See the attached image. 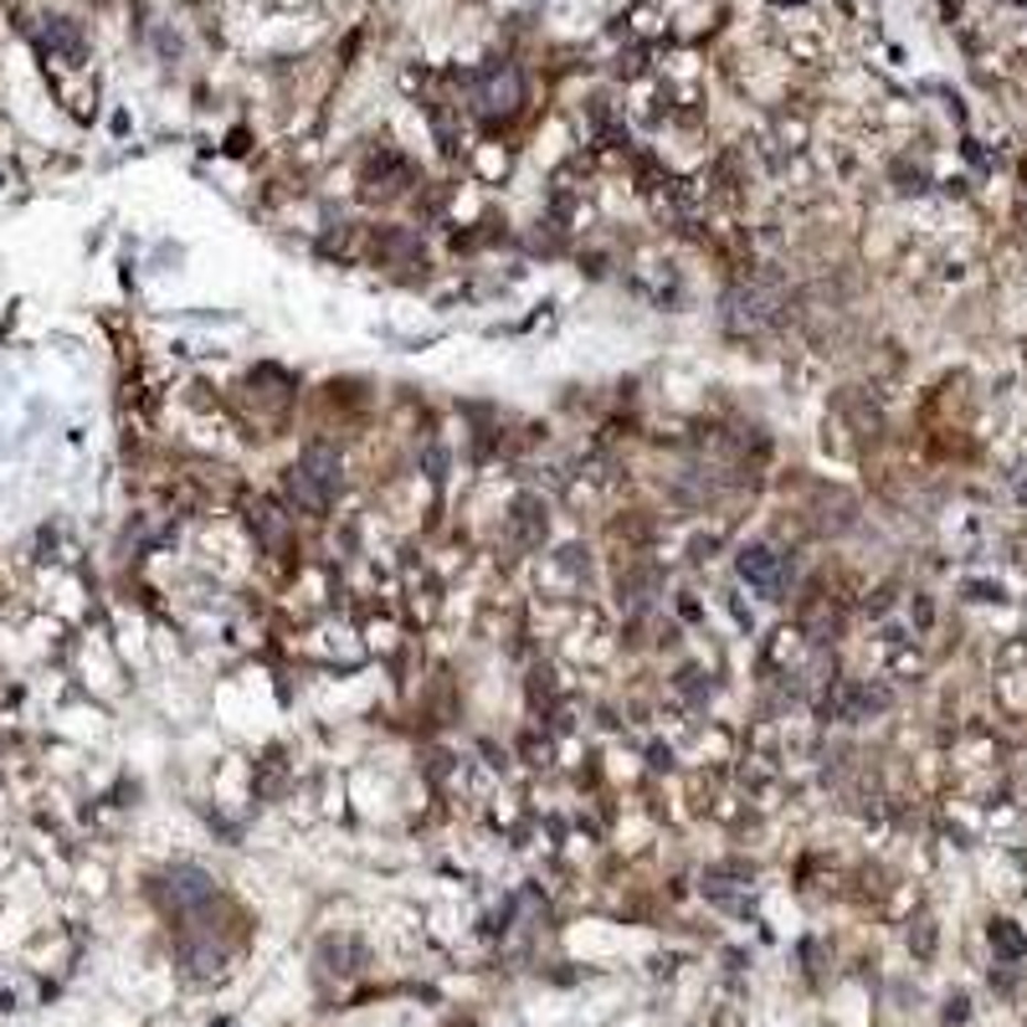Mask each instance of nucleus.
Listing matches in <instances>:
<instances>
[{"instance_id":"7ed1b4c3","label":"nucleus","mask_w":1027,"mask_h":1027,"mask_svg":"<svg viewBox=\"0 0 1027 1027\" xmlns=\"http://www.w3.org/2000/svg\"><path fill=\"white\" fill-rule=\"evenodd\" d=\"M478 104L493 108V114H499V108L509 114V108L520 104V73H514V67H493V73H483V83H478Z\"/></svg>"},{"instance_id":"f257e3e1","label":"nucleus","mask_w":1027,"mask_h":1027,"mask_svg":"<svg viewBox=\"0 0 1027 1027\" xmlns=\"http://www.w3.org/2000/svg\"><path fill=\"white\" fill-rule=\"evenodd\" d=\"M293 493L303 499L309 509H324L329 499H334V489H340V452H329V447H309L303 458H298L293 468Z\"/></svg>"},{"instance_id":"f03ea898","label":"nucleus","mask_w":1027,"mask_h":1027,"mask_svg":"<svg viewBox=\"0 0 1027 1027\" xmlns=\"http://www.w3.org/2000/svg\"><path fill=\"white\" fill-rule=\"evenodd\" d=\"M740 576L756 586V591H766V596H781V586H787V566H781V555L766 550V545H756V550L740 555Z\"/></svg>"}]
</instances>
